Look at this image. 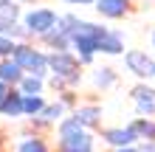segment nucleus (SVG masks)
I'll return each instance as SVG.
<instances>
[{
  "label": "nucleus",
  "instance_id": "f257e3e1",
  "mask_svg": "<svg viewBox=\"0 0 155 152\" xmlns=\"http://www.w3.org/2000/svg\"><path fill=\"white\" fill-rule=\"evenodd\" d=\"M82 62L74 51H48V87L57 93H65V90H76V87L82 85V79H85V73H82Z\"/></svg>",
  "mask_w": 155,
  "mask_h": 152
},
{
  "label": "nucleus",
  "instance_id": "f03ea898",
  "mask_svg": "<svg viewBox=\"0 0 155 152\" xmlns=\"http://www.w3.org/2000/svg\"><path fill=\"white\" fill-rule=\"evenodd\" d=\"M107 31V25H99V23H90V20H79V25L71 34V51L79 57V62L85 68H93V62L99 57V42H102Z\"/></svg>",
  "mask_w": 155,
  "mask_h": 152
},
{
  "label": "nucleus",
  "instance_id": "7ed1b4c3",
  "mask_svg": "<svg viewBox=\"0 0 155 152\" xmlns=\"http://www.w3.org/2000/svg\"><path fill=\"white\" fill-rule=\"evenodd\" d=\"M57 152H96V132L68 115L57 124Z\"/></svg>",
  "mask_w": 155,
  "mask_h": 152
},
{
  "label": "nucleus",
  "instance_id": "20e7f679",
  "mask_svg": "<svg viewBox=\"0 0 155 152\" xmlns=\"http://www.w3.org/2000/svg\"><path fill=\"white\" fill-rule=\"evenodd\" d=\"M23 28L28 31V40H42L48 31H54L59 25V14L54 11V8L48 6H31V8H25L23 11Z\"/></svg>",
  "mask_w": 155,
  "mask_h": 152
},
{
  "label": "nucleus",
  "instance_id": "39448f33",
  "mask_svg": "<svg viewBox=\"0 0 155 152\" xmlns=\"http://www.w3.org/2000/svg\"><path fill=\"white\" fill-rule=\"evenodd\" d=\"M14 62L25 70V73H31V76H40V79H48L51 76V70H48V51H42L40 45H34L31 40L17 45Z\"/></svg>",
  "mask_w": 155,
  "mask_h": 152
},
{
  "label": "nucleus",
  "instance_id": "423d86ee",
  "mask_svg": "<svg viewBox=\"0 0 155 152\" xmlns=\"http://www.w3.org/2000/svg\"><path fill=\"white\" fill-rule=\"evenodd\" d=\"M124 70L130 76H135L138 82H147V79H152V73H155V59L150 57L147 48H127Z\"/></svg>",
  "mask_w": 155,
  "mask_h": 152
},
{
  "label": "nucleus",
  "instance_id": "0eeeda50",
  "mask_svg": "<svg viewBox=\"0 0 155 152\" xmlns=\"http://www.w3.org/2000/svg\"><path fill=\"white\" fill-rule=\"evenodd\" d=\"M127 96H130V102H133L135 115H147V118L155 115V85H150V82H135Z\"/></svg>",
  "mask_w": 155,
  "mask_h": 152
},
{
  "label": "nucleus",
  "instance_id": "6e6552de",
  "mask_svg": "<svg viewBox=\"0 0 155 152\" xmlns=\"http://www.w3.org/2000/svg\"><path fill=\"white\" fill-rule=\"evenodd\" d=\"M102 144H107L110 149H124V147H138L141 138L135 135V130L130 124H121V127H104L102 130Z\"/></svg>",
  "mask_w": 155,
  "mask_h": 152
},
{
  "label": "nucleus",
  "instance_id": "1a4fd4ad",
  "mask_svg": "<svg viewBox=\"0 0 155 152\" xmlns=\"http://www.w3.org/2000/svg\"><path fill=\"white\" fill-rule=\"evenodd\" d=\"M74 118L82 124L85 130H102V115H104V110H102V104H96V102H79V107L74 113Z\"/></svg>",
  "mask_w": 155,
  "mask_h": 152
},
{
  "label": "nucleus",
  "instance_id": "9d476101",
  "mask_svg": "<svg viewBox=\"0 0 155 152\" xmlns=\"http://www.w3.org/2000/svg\"><path fill=\"white\" fill-rule=\"evenodd\" d=\"M87 82L93 90H113V87L118 85V70L110 68V65H93L90 68V73H87Z\"/></svg>",
  "mask_w": 155,
  "mask_h": 152
},
{
  "label": "nucleus",
  "instance_id": "9b49d317",
  "mask_svg": "<svg viewBox=\"0 0 155 152\" xmlns=\"http://www.w3.org/2000/svg\"><path fill=\"white\" fill-rule=\"evenodd\" d=\"M127 37H124V31H118V28H107L104 31V37L102 42H99V53H104V57H124L127 53Z\"/></svg>",
  "mask_w": 155,
  "mask_h": 152
},
{
  "label": "nucleus",
  "instance_id": "f8f14e48",
  "mask_svg": "<svg viewBox=\"0 0 155 152\" xmlns=\"http://www.w3.org/2000/svg\"><path fill=\"white\" fill-rule=\"evenodd\" d=\"M14 152H51V144L42 138V132H34L28 127V130H23L20 135H17Z\"/></svg>",
  "mask_w": 155,
  "mask_h": 152
},
{
  "label": "nucleus",
  "instance_id": "ddd939ff",
  "mask_svg": "<svg viewBox=\"0 0 155 152\" xmlns=\"http://www.w3.org/2000/svg\"><path fill=\"white\" fill-rule=\"evenodd\" d=\"M93 8L104 20H124L130 14V0H96Z\"/></svg>",
  "mask_w": 155,
  "mask_h": 152
},
{
  "label": "nucleus",
  "instance_id": "4468645a",
  "mask_svg": "<svg viewBox=\"0 0 155 152\" xmlns=\"http://www.w3.org/2000/svg\"><path fill=\"white\" fill-rule=\"evenodd\" d=\"M0 118H6V121L25 118V113H23V93L17 90V87H12V93H8L6 102L0 104Z\"/></svg>",
  "mask_w": 155,
  "mask_h": 152
},
{
  "label": "nucleus",
  "instance_id": "2eb2a0df",
  "mask_svg": "<svg viewBox=\"0 0 155 152\" xmlns=\"http://www.w3.org/2000/svg\"><path fill=\"white\" fill-rule=\"evenodd\" d=\"M40 42H42V48H48V51H71V31L59 23L57 28L48 31Z\"/></svg>",
  "mask_w": 155,
  "mask_h": 152
},
{
  "label": "nucleus",
  "instance_id": "dca6fc26",
  "mask_svg": "<svg viewBox=\"0 0 155 152\" xmlns=\"http://www.w3.org/2000/svg\"><path fill=\"white\" fill-rule=\"evenodd\" d=\"M23 76H25V70L14 62V57L12 59H3L0 62V82H6V85H12V87H17L23 82Z\"/></svg>",
  "mask_w": 155,
  "mask_h": 152
},
{
  "label": "nucleus",
  "instance_id": "f3484780",
  "mask_svg": "<svg viewBox=\"0 0 155 152\" xmlns=\"http://www.w3.org/2000/svg\"><path fill=\"white\" fill-rule=\"evenodd\" d=\"M45 87H48V79H40V76L25 73V76H23V82L17 85V90H20L23 96H42V93H45Z\"/></svg>",
  "mask_w": 155,
  "mask_h": 152
},
{
  "label": "nucleus",
  "instance_id": "a211bd4d",
  "mask_svg": "<svg viewBox=\"0 0 155 152\" xmlns=\"http://www.w3.org/2000/svg\"><path fill=\"white\" fill-rule=\"evenodd\" d=\"M130 127L135 130V135H138L141 141H155V115H152V118H147V115H135V118L130 121Z\"/></svg>",
  "mask_w": 155,
  "mask_h": 152
},
{
  "label": "nucleus",
  "instance_id": "6ab92c4d",
  "mask_svg": "<svg viewBox=\"0 0 155 152\" xmlns=\"http://www.w3.org/2000/svg\"><path fill=\"white\" fill-rule=\"evenodd\" d=\"M48 99L45 96H23V113H25V121L28 118H37V115L45 110Z\"/></svg>",
  "mask_w": 155,
  "mask_h": 152
},
{
  "label": "nucleus",
  "instance_id": "aec40b11",
  "mask_svg": "<svg viewBox=\"0 0 155 152\" xmlns=\"http://www.w3.org/2000/svg\"><path fill=\"white\" fill-rule=\"evenodd\" d=\"M17 45H20V42H17L14 37H6V34H0V62H3V59H12V57H14V51H17Z\"/></svg>",
  "mask_w": 155,
  "mask_h": 152
},
{
  "label": "nucleus",
  "instance_id": "412c9836",
  "mask_svg": "<svg viewBox=\"0 0 155 152\" xmlns=\"http://www.w3.org/2000/svg\"><path fill=\"white\" fill-rule=\"evenodd\" d=\"M62 3H68V6H96V0H62Z\"/></svg>",
  "mask_w": 155,
  "mask_h": 152
},
{
  "label": "nucleus",
  "instance_id": "4be33fe9",
  "mask_svg": "<svg viewBox=\"0 0 155 152\" xmlns=\"http://www.w3.org/2000/svg\"><path fill=\"white\" fill-rule=\"evenodd\" d=\"M12 93V85H6V82H0V104L6 102V96Z\"/></svg>",
  "mask_w": 155,
  "mask_h": 152
},
{
  "label": "nucleus",
  "instance_id": "5701e85b",
  "mask_svg": "<svg viewBox=\"0 0 155 152\" xmlns=\"http://www.w3.org/2000/svg\"><path fill=\"white\" fill-rule=\"evenodd\" d=\"M141 152H155V141H141Z\"/></svg>",
  "mask_w": 155,
  "mask_h": 152
},
{
  "label": "nucleus",
  "instance_id": "b1692460",
  "mask_svg": "<svg viewBox=\"0 0 155 152\" xmlns=\"http://www.w3.org/2000/svg\"><path fill=\"white\" fill-rule=\"evenodd\" d=\"M110 152H141V147H124V149H110Z\"/></svg>",
  "mask_w": 155,
  "mask_h": 152
},
{
  "label": "nucleus",
  "instance_id": "393cba45",
  "mask_svg": "<svg viewBox=\"0 0 155 152\" xmlns=\"http://www.w3.org/2000/svg\"><path fill=\"white\" fill-rule=\"evenodd\" d=\"M150 45H152V51H155V28H152V34H150Z\"/></svg>",
  "mask_w": 155,
  "mask_h": 152
},
{
  "label": "nucleus",
  "instance_id": "a878e982",
  "mask_svg": "<svg viewBox=\"0 0 155 152\" xmlns=\"http://www.w3.org/2000/svg\"><path fill=\"white\" fill-rule=\"evenodd\" d=\"M14 3H28V0H14Z\"/></svg>",
  "mask_w": 155,
  "mask_h": 152
},
{
  "label": "nucleus",
  "instance_id": "bb28decb",
  "mask_svg": "<svg viewBox=\"0 0 155 152\" xmlns=\"http://www.w3.org/2000/svg\"><path fill=\"white\" fill-rule=\"evenodd\" d=\"M152 79H155V73H152Z\"/></svg>",
  "mask_w": 155,
  "mask_h": 152
}]
</instances>
